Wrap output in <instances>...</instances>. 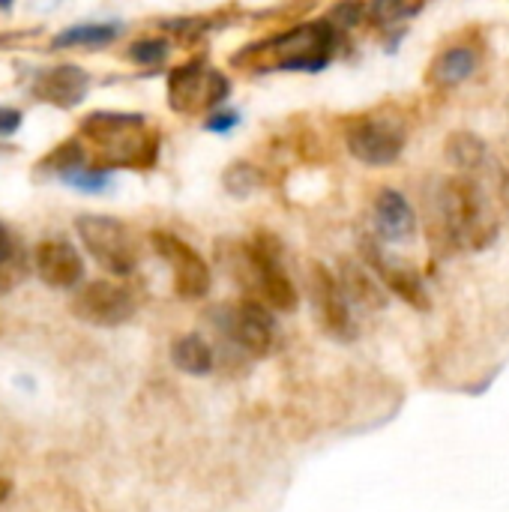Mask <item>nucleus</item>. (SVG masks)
<instances>
[{"label":"nucleus","mask_w":509,"mask_h":512,"mask_svg":"<svg viewBox=\"0 0 509 512\" xmlns=\"http://www.w3.org/2000/svg\"><path fill=\"white\" fill-rule=\"evenodd\" d=\"M171 363H174L183 375L204 378V375L213 372L216 357H213V348H210L207 339H201L198 333H186V336H180V339L171 345Z\"/></svg>","instance_id":"18"},{"label":"nucleus","mask_w":509,"mask_h":512,"mask_svg":"<svg viewBox=\"0 0 509 512\" xmlns=\"http://www.w3.org/2000/svg\"><path fill=\"white\" fill-rule=\"evenodd\" d=\"M339 36L342 33L327 18L303 21V24H297L279 36H270L261 45H249L246 51L234 54V66H246L255 72H264V69L267 72H273V69L318 72L330 63V57L339 45Z\"/></svg>","instance_id":"2"},{"label":"nucleus","mask_w":509,"mask_h":512,"mask_svg":"<svg viewBox=\"0 0 509 512\" xmlns=\"http://www.w3.org/2000/svg\"><path fill=\"white\" fill-rule=\"evenodd\" d=\"M225 270L231 273V279L237 285H243L249 294H255L252 300L267 303L276 312H294L300 297L297 288L291 282V276L285 273L279 252L264 243V237L258 243H225L219 249Z\"/></svg>","instance_id":"3"},{"label":"nucleus","mask_w":509,"mask_h":512,"mask_svg":"<svg viewBox=\"0 0 509 512\" xmlns=\"http://www.w3.org/2000/svg\"><path fill=\"white\" fill-rule=\"evenodd\" d=\"M135 309H138L135 294L126 285H117L108 279L84 285L72 300L75 318L93 327H120L135 315Z\"/></svg>","instance_id":"11"},{"label":"nucleus","mask_w":509,"mask_h":512,"mask_svg":"<svg viewBox=\"0 0 509 512\" xmlns=\"http://www.w3.org/2000/svg\"><path fill=\"white\" fill-rule=\"evenodd\" d=\"M429 213L432 246L477 252L498 237V216L480 183L471 177L444 180L429 201Z\"/></svg>","instance_id":"1"},{"label":"nucleus","mask_w":509,"mask_h":512,"mask_svg":"<svg viewBox=\"0 0 509 512\" xmlns=\"http://www.w3.org/2000/svg\"><path fill=\"white\" fill-rule=\"evenodd\" d=\"M153 243V252L168 264L171 276H174V291L177 297L183 300H201L210 294V285H213V276H210V267L207 261L180 237L174 234H165V231H156L150 237Z\"/></svg>","instance_id":"10"},{"label":"nucleus","mask_w":509,"mask_h":512,"mask_svg":"<svg viewBox=\"0 0 509 512\" xmlns=\"http://www.w3.org/2000/svg\"><path fill=\"white\" fill-rule=\"evenodd\" d=\"M411 3L408 0H369V21L381 30L396 27L402 18H408Z\"/></svg>","instance_id":"22"},{"label":"nucleus","mask_w":509,"mask_h":512,"mask_svg":"<svg viewBox=\"0 0 509 512\" xmlns=\"http://www.w3.org/2000/svg\"><path fill=\"white\" fill-rule=\"evenodd\" d=\"M363 15H369V3H366V0H339V3L330 9L327 21H330L339 33H345V30H354V27L363 21Z\"/></svg>","instance_id":"24"},{"label":"nucleus","mask_w":509,"mask_h":512,"mask_svg":"<svg viewBox=\"0 0 509 512\" xmlns=\"http://www.w3.org/2000/svg\"><path fill=\"white\" fill-rule=\"evenodd\" d=\"M261 171L255 168V165H249V162H234L228 171H225V189L231 192V195H249L252 189H258L261 186Z\"/></svg>","instance_id":"23"},{"label":"nucleus","mask_w":509,"mask_h":512,"mask_svg":"<svg viewBox=\"0 0 509 512\" xmlns=\"http://www.w3.org/2000/svg\"><path fill=\"white\" fill-rule=\"evenodd\" d=\"M363 258H366V264L378 273V279L387 285V291H393L396 297H402L408 306H414V309H420V312L429 309V291H426L423 279H420L405 261L390 258L378 243H366V246H363Z\"/></svg>","instance_id":"12"},{"label":"nucleus","mask_w":509,"mask_h":512,"mask_svg":"<svg viewBox=\"0 0 509 512\" xmlns=\"http://www.w3.org/2000/svg\"><path fill=\"white\" fill-rule=\"evenodd\" d=\"M75 231L90 258L111 276H129L138 267V243L120 219L87 213L75 219Z\"/></svg>","instance_id":"7"},{"label":"nucleus","mask_w":509,"mask_h":512,"mask_svg":"<svg viewBox=\"0 0 509 512\" xmlns=\"http://www.w3.org/2000/svg\"><path fill=\"white\" fill-rule=\"evenodd\" d=\"M9 258H12V240H9L6 228L0 225V264H6Z\"/></svg>","instance_id":"29"},{"label":"nucleus","mask_w":509,"mask_h":512,"mask_svg":"<svg viewBox=\"0 0 509 512\" xmlns=\"http://www.w3.org/2000/svg\"><path fill=\"white\" fill-rule=\"evenodd\" d=\"M9 489H12V486H9V480H0V504L9 498Z\"/></svg>","instance_id":"30"},{"label":"nucleus","mask_w":509,"mask_h":512,"mask_svg":"<svg viewBox=\"0 0 509 512\" xmlns=\"http://www.w3.org/2000/svg\"><path fill=\"white\" fill-rule=\"evenodd\" d=\"M408 141V126L396 111H369L345 123L348 153L372 168L393 165Z\"/></svg>","instance_id":"5"},{"label":"nucleus","mask_w":509,"mask_h":512,"mask_svg":"<svg viewBox=\"0 0 509 512\" xmlns=\"http://www.w3.org/2000/svg\"><path fill=\"white\" fill-rule=\"evenodd\" d=\"M477 51L471 45H453L447 51H441L426 72V81L438 90H450L465 84L474 72H477Z\"/></svg>","instance_id":"17"},{"label":"nucleus","mask_w":509,"mask_h":512,"mask_svg":"<svg viewBox=\"0 0 509 512\" xmlns=\"http://www.w3.org/2000/svg\"><path fill=\"white\" fill-rule=\"evenodd\" d=\"M204 126H207L210 132H225V129L237 126V114H216V117H210Z\"/></svg>","instance_id":"28"},{"label":"nucleus","mask_w":509,"mask_h":512,"mask_svg":"<svg viewBox=\"0 0 509 512\" xmlns=\"http://www.w3.org/2000/svg\"><path fill=\"white\" fill-rule=\"evenodd\" d=\"M375 228L384 243H408L417 231V213L399 189H381L375 195Z\"/></svg>","instance_id":"14"},{"label":"nucleus","mask_w":509,"mask_h":512,"mask_svg":"<svg viewBox=\"0 0 509 512\" xmlns=\"http://www.w3.org/2000/svg\"><path fill=\"white\" fill-rule=\"evenodd\" d=\"M168 57V42L162 39H141L129 48V60L141 63V66H156Z\"/></svg>","instance_id":"26"},{"label":"nucleus","mask_w":509,"mask_h":512,"mask_svg":"<svg viewBox=\"0 0 509 512\" xmlns=\"http://www.w3.org/2000/svg\"><path fill=\"white\" fill-rule=\"evenodd\" d=\"M339 282L351 300V306H360L363 312H381L387 306V285L375 276L372 267H366V261H351L345 258L339 264Z\"/></svg>","instance_id":"15"},{"label":"nucleus","mask_w":509,"mask_h":512,"mask_svg":"<svg viewBox=\"0 0 509 512\" xmlns=\"http://www.w3.org/2000/svg\"><path fill=\"white\" fill-rule=\"evenodd\" d=\"M309 291H312V306H315V315H318L324 333L333 336L336 342H354L357 339V321L351 312L354 306H351L339 276L324 264H312Z\"/></svg>","instance_id":"9"},{"label":"nucleus","mask_w":509,"mask_h":512,"mask_svg":"<svg viewBox=\"0 0 509 512\" xmlns=\"http://www.w3.org/2000/svg\"><path fill=\"white\" fill-rule=\"evenodd\" d=\"M504 198H507V204H509V180H507V186H504Z\"/></svg>","instance_id":"31"},{"label":"nucleus","mask_w":509,"mask_h":512,"mask_svg":"<svg viewBox=\"0 0 509 512\" xmlns=\"http://www.w3.org/2000/svg\"><path fill=\"white\" fill-rule=\"evenodd\" d=\"M213 327L225 336L228 345H234L240 354L249 357H267L276 345V318L267 312V303L261 300H240L213 309Z\"/></svg>","instance_id":"6"},{"label":"nucleus","mask_w":509,"mask_h":512,"mask_svg":"<svg viewBox=\"0 0 509 512\" xmlns=\"http://www.w3.org/2000/svg\"><path fill=\"white\" fill-rule=\"evenodd\" d=\"M21 126V114L12 108H0V135H9Z\"/></svg>","instance_id":"27"},{"label":"nucleus","mask_w":509,"mask_h":512,"mask_svg":"<svg viewBox=\"0 0 509 512\" xmlns=\"http://www.w3.org/2000/svg\"><path fill=\"white\" fill-rule=\"evenodd\" d=\"M63 183H69L81 192H102L111 183V177L102 168H72L69 174H63Z\"/></svg>","instance_id":"25"},{"label":"nucleus","mask_w":509,"mask_h":512,"mask_svg":"<svg viewBox=\"0 0 509 512\" xmlns=\"http://www.w3.org/2000/svg\"><path fill=\"white\" fill-rule=\"evenodd\" d=\"M231 84L219 69H210L201 60L177 66L168 75V105L180 114H195L216 108L228 96Z\"/></svg>","instance_id":"8"},{"label":"nucleus","mask_w":509,"mask_h":512,"mask_svg":"<svg viewBox=\"0 0 509 512\" xmlns=\"http://www.w3.org/2000/svg\"><path fill=\"white\" fill-rule=\"evenodd\" d=\"M90 87V78L84 69L78 66H57V69H48L39 81H36V96L57 105V108H72L84 99Z\"/></svg>","instance_id":"16"},{"label":"nucleus","mask_w":509,"mask_h":512,"mask_svg":"<svg viewBox=\"0 0 509 512\" xmlns=\"http://www.w3.org/2000/svg\"><path fill=\"white\" fill-rule=\"evenodd\" d=\"M84 138L99 150L105 165H126L144 168L153 162L156 138L147 132L141 114H120V111H96L81 123Z\"/></svg>","instance_id":"4"},{"label":"nucleus","mask_w":509,"mask_h":512,"mask_svg":"<svg viewBox=\"0 0 509 512\" xmlns=\"http://www.w3.org/2000/svg\"><path fill=\"white\" fill-rule=\"evenodd\" d=\"M120 36V24H75L54 36L51 48H99Z\"/></svg>","instance_id":"19"},{"label":"nucleus","mask_w":509,"mask_h":512,"mask_svg":"<svg viewBox=\"0 0 509 512\" xmlns=\"http://www.w3.org/2000/svg\"><path fill=\"white\" fill-rule=\"evenodd\" d=\"M6 3H9V0H0V6H6Z\"/></svg>","instance_id":"32"},{"label":"nucleus","mask_w":509,"mask_h":512,"mask_svg":"<svg viewBox=\"0 0 509 512\" xmlns=\"http://www.w3.org/2000/svg\"><path fill=\"white\" fill-rule=\"evenodd\" d=\"M447 162L459 171H477L486 162V141L474 132H453L447 138Z\"/></svg>","instance_id":"20"},{"label":"nucleus","mask_w":509,"mask_h":512,"mask_svg":"<svg viewBox=\"0 0 509 512\" xmlns=\"http://www.w3.org/2000/svg\"><path fill=\"white\" fill-rule=\"evenodd\" d=\"M81 162H84V147L78 144V141H66V144H60L57 150H51L45 159H42V171H57L60 177L63 174H69L72 168H81Z\"/></svg>","instance_id":"21"},{"label":"nucleus","mask_w":509,"mask_h":512,"mask_svg":"<svg viewBox=\"0 0 509 512\" xmlns=\"http://www.w3.org/2000/svg\"><path fill=\"white\" fill-rule=\"evenodd\" d=\"M36 273L51 288H72L84 276V261L66 240H45L36 249Z\"/></svg>","instance_id":"13"}]
</instances>
